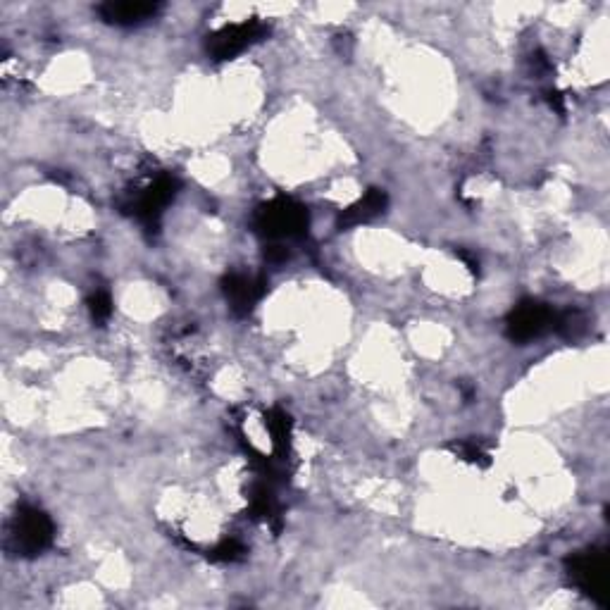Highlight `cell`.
Returning <instances> with one entry per match:
<instances>
[{"label": "cell", "instance_id": "cell-1", "mask_svg": "<svg viewBox=\"0 0 610 610\" xmlns=\"http://www.w3.org/2000/svg\"><path fill=\"white\" fill-rule=\"evenodd\" d=\"M253 224L267 239H294L308 229V210L294 198L279 196L255 213Z\"/></svg>", "mask_w": 610, "mask_h": 610}, {"label": "cell", "instance_id": "cell-2", "mask_svg": "<svg viewBox=\"0 0 610 610\" xmlns=\"http://www.w3.org/2000/svg\"><path fill=\"white\" fill-rule=\"evenodd\" d=\"M267 31H270V27L260 20L227 24V27H222L220 31H215V34L208 36L210 58H215V60L236 58V55L244 53L248 46H253V43L265 39Z\"/></svg>", "mask_w": 610, "mask_h": 610}, {"label": "cell", "instance_id": "cell-3", "mask_svg": "<svg viewBox=\"0 0 610 610\" xmlns=\"http://www.w3.org/2000/svg\"><path fill=\"white\" fill-rule=\"evenodd\" d=\"M12 541L17 544V551L34 556L48 549L53 541V522L39 508H22L17 513L15 525H12Z\"/></svg>", "mask_w": 610, "mask_h": 610}, {"label": "cell", "instance_id": "cell-4", "mask_svg": "<svg viewBox=\"0 0 610 610\" xmlns=\"http://www.w3.org/2000/svg\"><path fill=\"white\" fill-rule=\"evenodd\" d=\"M553 322H556V315H553L549 305H541L537 301H525L520 303L508 317V336L513 341L525 344V341L537 339V336L544 334L546 329H551Z\"/></svg>", "mask_w": 610, "mask_h": 610}, {"label": "cell", "instance_id": "cell-5", "mask_svg": "<svg viewBox=\"0 0 610 610\" xmlns=\"http://www.w3.org/2000/svg\"><path fill=\"white\" fill-rule=\"evenodd\" d=\"M174 194H177V182L172 177H160L129 203V210H132L136 220L146 224V227H153V224H158L160 215L165 213Z\"/></svg>", "mask_w": 610, "mask_h": 610}, {"label": "cell", "instance_id": "cell-6", "mask_svg": "<svg viewBox=\"0 0 610 610\" xmlns=\"http://www.w3.org/2000/svg\"><path fill=\"white\" fill-rule=\"evenodd\" d=\"M570 575L577 587L587 594L601 599L606 594V580H608V565L606 553L601 551H584L570 558Z\"/></svg>", "mask_w": 610, "mask_h": 610}, {"label": "cell", "instance_id": "cell-7", "mask_svg": "<svg viewBox=\"0 0 610 610\" xmlns=\"http://www.w3.org/2000/svg\"><path fill=\"white\" fill-rule=\"evenodd\" d=\"M265 286L267 282L263 275H241V272H236L224 282V294H227L236 313L244 315L260 301V296L265 294Z\"/></svg>", "mask_w": 610, "mask_h": 610}, {"label": "cell", "instance_id": "cell-8", "mask_svg": "<svg viewBox=\"0 0 610 610\" xmlns=\"http://www.w3.org/2000/svg\"><path fill=\"white\" fill-rule=\"evenodd\" d=\"M160 12V3H143V0H124V3H103L98 8V15L108 24H117V27H136L153 20Z\"/></svg>", "mask_w": 610, "mask_h": 610}, {"label": "cell", "instance_id": "cell-9", "mask_svg": "<svg viewBox=\"0 0 610 610\" xmlns=\"http://www.w3.org/2000/svg\"><path fill=\"white\" fill-rule=\"evenodd\" d=\"M384 208H387V194L377 189L367 191L358 203H353L351 208H346L344 213H341V227H353V224L372 220V217H377Z\"/></svg>", "mask_w": 610, "mask_h": 610}, {"label": "cell", "instance_id": "cell-10", "mask_svg": "<svg viewBox=\"0 0 610 610\" xmlns=\"http://www.w3.org/2000/svg\"><path fill=\"white\" fill-rule=\"evenodd\" d=\"M265 425H267V429H270L272 446H275L277 458L284 460L286 456H289V448H291V420H289V415H286L282 408L270 410V413H267Z\"/></svg>", "mask_w": 610, "mask_h": 610}, {"label": "cell", "instance_id": "cell-11", "mask_svg": "<svg viewBox=\"0 0 610 610\" xmlns=\"http://www.w3.org/2000/svg\"><path fill=\"white\" fill-rule=\"evenodd\" d=\"M89 310H91L93 320H96V322L108 320V317L112 315V298H110L108 291H103V289L93 291L91 298H89Z\"/></svg>", "mask_w": 610, "mask_h": 610}, {"label": "cell", "instance_id": "cell-12", "mask_svg": "<svg viewBox=\"0 0 610 610\" xmlns=\"http://www.w3.org/2000/svg\"><path fill=\"white\" fill-rule=\"evenodd\" d=\"M453 451H456L463 460H468V463L489 465L487 451H484V446L477 444V441H460V444L453 446Z\"/></svg>", "mask_w": 610, "mask_h": 610}, {"label": "cell", "instance_id": "cell-13", "mask_svg": "<svg viewBox=\"0 0 610 610\" xmlns=\"http://www.w3.org/2000/svg\"><path fill=\"white\" fill-rule=\"evenodd\" d=\"M244 544L236 539H224L217 549H213V558L217 560H224V563H234V560H241L244 558Z\"/></svg>", "mask_w": 610, "mask_h": 610}]
</instances>
